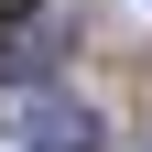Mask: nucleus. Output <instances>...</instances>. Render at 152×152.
Masks as SVG:
<instances>
[{
	"label": "nucleus",
	"instance_id": "obj_1",
	"mask_svg": "<svg viewBox=\"0 0 152 152\" xmlns=\"http://www.w3.org/2000/svg\"><path fill=\"white\" fill-rule=\"evenodd\" d=\"M11 130H22V152H98L109 141L98 109L65 98V87H22V98H11Z\"/></svg>",
	"mask_w": 152,
	"mask_h": 152
},
{
	"label": "nucleus",
	"instance_id": "obj_2",
	"mask_svg": "<svg viewBox=\"0 0 152 152\" xmlns=\"http://www.w3.org/2000/svg\"><path fill=\"white\" fill-rule=\"evenodd\" d=\"M44 65H54V33L44 22H11V33H0V87H11V98H22Z\"/></svg>",
	"mask_w": 152,
	"mask_h": 152
},
{
	"label": "nucleus",
	"instance_id": "obj_3",
	"mask_svg": "<svg viewBox=\"0 0 152 152\" xmlns=\"http://www.w3.org/2000/svg\"><path fill=\"white\" fill-rule=\"evenodd\" d=\"M22 11H33V0H0V33H11V22H22Z\"/></svg>",
	"mask_w": 152,
	"mask_h": 152
}]
</instances>
